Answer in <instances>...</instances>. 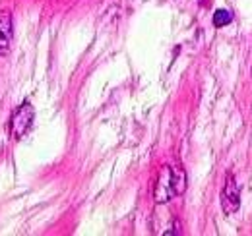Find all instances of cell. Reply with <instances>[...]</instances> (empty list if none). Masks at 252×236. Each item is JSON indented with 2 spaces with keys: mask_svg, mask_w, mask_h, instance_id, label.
<instances>
[{
  "mask_svg": "<svg viewBox=\"0 0 252 236\" xmlns=\"http://www.w3.org/2000/svg\"><path fill=\"white\" fill-rule=\"evenodd\" d=\"M33 120H35V109L30 103H24L22 107L16 109V113L12 115V122H10V128H12V134L14 138H24L33 126Z\"/></svg>",
  "mask_w": 252,
  "mask_h": 236,
  "instance_id": "6da1fadb",
  "label": "cell"
},
{
  "mask_svg": "<svg viewBox=\"0 0 252 236\" xmlns=\"http://www.w3.org/2000/svg\"><path fill=\"white\" fill-rule=\"evenodd\" d=\"M221 207H223V211H225L227 215L235 213V211L241 207L239 186H237L235 178L231 177V175L227 177V184H225V188H223V192H221Z\"/></svg>",
  "mask_w": 252,
  "mask_h": 236,
  "instance_id": "7a4b0ae2",
  "label": "cell"
},
{
  "mask_svg": "<svg viewBox=\"0 0 252 236\" xmlns=\"http://www.w3.org/2000/svg\"><path fill=\"white\" fill-rule=\"evenodd\" d=\"M154 196H156L158 204H167L175 196L173 194V186H171V167H163L161 169L156 190H154Z\"/></svg>",
  "mask_w": 252,
  "mask_h": 236,
  "instance_id": "3957f363",
  "label": "cell"
},
{
  "mask_svg": "<svg viewBox=\"0 0 252 236\" xmlns=\"http://www.w3.org/2000/svg\"><path fill=\"white\" fill-rule=\"evenodd\" d=\"M14 39V24L10 12H0V55H6L10 51Z\"/></svg>",
  "mask_w": 252,
  "mask_h": 236,
  "instance_id": "277c9868",
  "label": "cell"
},
{
  "mask_svg": "<svg viewBox=\"0 0 252 236\" xmlns=\"http://www.w3.org/2000/svg\"><path fill=\"white\" fill-rule=\"evenodd\" d=\"M171 186L175 196H183L187 190V173L181 167H171Z\"/></svg>",
  "mask_w": 252,
  "mask_h": 236,
  "instance_id": "5b68a950",
  "label": "cell"
},
{
  "mask_svg": "<svg viewBox=\"0 0 252 236\" xmlns=\"http://www.w3.org/2000/svg\"><path fill=\"white\" fill-rule=\"evenodd\" d=\"M233 22V14L229 12V10H218L216 14H214V26L216 28H225V26H229Z\"/></svg>",
  "mask_w": 252,
  "mask_h": 236,
  "instance_id": "8992f818",
  "label": "cell"
}]
</instances>
